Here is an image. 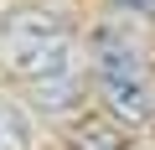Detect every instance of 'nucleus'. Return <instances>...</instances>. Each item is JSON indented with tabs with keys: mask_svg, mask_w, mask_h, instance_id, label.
I'll return each mask as SVG.
<instances>
[{
	"mask_svg": "<svg viewBox=\"0 0 155 150\" xmlns=\"http://www.w3.org/2000/svg\"><path fill=\"white\" fill-rule=\"evenodd\" d=\"M0 57L16 72L21 83H62L72 78V62H78V36L57 11L41 5H16L0 16Z\"/></svg>",
	"mask_w": 155,
	"mask_h": 150,
	"instance_id": "nucleus-1",
	"label": "nucleus"
},
{
	"mask_svg": "<svg viewBox=\"0 0 155 150\" xmlns=\"http://www.w3.org/2000/svg\"><path fill=\"white\" fill-rule=\"evenodd\" d=\"M93 78H98V93L114 119H124V124L155 119V83H150L134 42H124L114 26L93 31Z\"/></svg>",
	"mask_w": 155,
	"mask_h": 150,
	"instance_id": "nucleus-2",
	"label": "nucleus"
},
{
	"mask_svg": "<svg viewBox=\"0 0 155 150\" xmlns=\"http://www.w3.org/2000/svg\"><path fill=\"white\" fill-rule=\"evenodd\" d=\"M62 135H67V150H124V129L98 114H78Z\"/></svg>",
	"mask_w": 155,
	"mask_h": 150,
	"instance_id": "nucleus-3",
	"label": "nucleus"
},
{
	"mask_svg": "<svg viewBox=\"0 0 155 150\" xmlns=\"http://www.w3.org/2000/svg\"><path fill=\"white\" fill-rule=\"evenodd\" d=\"M0 150H31V119L11 98H0Z\"/></svg>",
	"mask_w": 155,
	"mask_h": 150,
	"instance_id": "nucleus-4",
	"label": "nucleus"
},
{
	"mask_svg": "<svg viewBox=\"0 0 155 150\" xmlns=\"http://www.w3.org/2000/svg\"><path fill=\"white\" fill-rule=\"evenodd\" d=\"M114 5H124V11H155V0H114Z\"/></svg>",
	"mask_w": 155,
	"mask_h": 150,
	"instance_id": "nucleus-5",
	"label": "nucleus"
},
{
	"mask_svg": "<svg viewBox=\"0 0 155 150\" xmlns=\"http://www.w3.org/2000/svg\"><path fill=\"white\" fill-rule=\"evenodd\" d=\"M124 150H155V145H124Z\"/></svg>",
	"mask_w": 155,
	"mask_h": 150,
	"instance_id": "nucleus-6",
	"label": "nucleus"
}]
</instances>
